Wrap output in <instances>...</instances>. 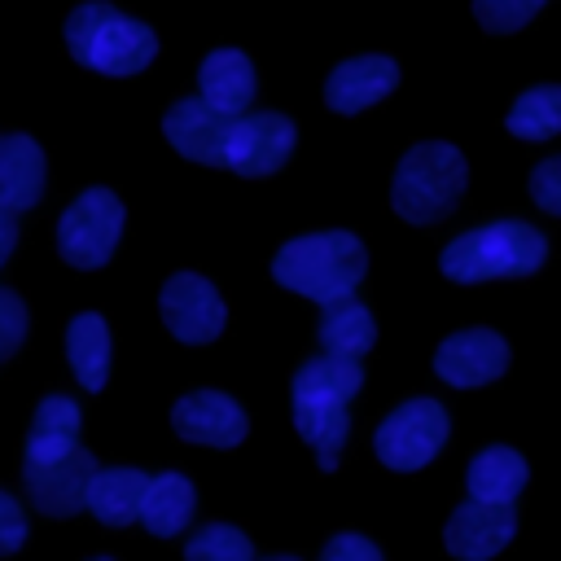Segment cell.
Returning <instances> with one entry per match:
<instances>
[{
  "mask_svg": "<svg viewBox=\"0 0 561 561\" xmlns=\"http://www.w3.org/2000/svg\"><path fill=\"white\" fill-rule=\"evenodd\" d=\"M368 272V254L359 245L355 232H311V237H294L276 250L272 259V276L302 294L316 298L320 307L342 302L355 294V285Z\"/></svg>",
  "mask_w": 561,
  "mask_h": 561,
  "instance_id": "cell-2",
  "label": "cell"
},
{
  "mask_svg": "<svg viewBox=\"0 0 561 561\" xmlns=\"http://www.w3.org/2000/svg\"><path fill=\"white\" fill-rule=\"evenodd\" d=\"M162 136L175 145V153L206 162V167H228V136H232V118L215 114L202 96H184L167 110L162 118Z\"/></svg>",
  "mask_w": 561,
  "mask_h": 561,
  "instance_id": "cell-12",
  "label": "cell"
},
{
  "mask_svg": "<svg viewBox=\"0 0 561 561\" xmlns=\"http://www.w3.org/2000/svg\"><path fill=\"white\" fill-rule=\"evenodd\" d=\"M22 539H26V517H22L18 500H13L9 491H0V557L18 552Z\"/></svg>",
  "mask_w": 561,
  "mask_h": 561,
  "instance_id": "cell-30",
  "label": "cell"
},
{
  "mask_svg": "<svg viewBox=\"0 0 561 561\" xmlns=\"http://www.w3.org/2000/svg\"><path fill=\"white\" fill-rule=\"evenodd\" d=\"M26 337V302L0 285V359H9Z\"/></svg>",
  "mask_w": 561,
  "mask_h": 561,
  "instance_id": "cell-27",
  "label": "cell"
},
{
  "mask_svg": "<svg viewBox=\"0 0 561 561\" xmlns=\"http://www.w3.org/2000/svg\"><path fill=\"white\" fill-rule=\"evenodd\" d=\"M530 197L548 210V215H561V158H548L530 171Z\"/></svg>",
  "mask_w": 561,
  "mask_h": 561,
  "instance_id": "cell-28",
  "label": "cell"
},
{
  "mask_svg": "<svg viewBox=\"0 0 561 561\" xmlns=\"http://www.w3.org/2000/svg\"><path fill=\"white\" fill-rule=\"evenodd\" d=\"M465 482H469V500L513 504L517 491L526 486V460L513 447H486V451L473 456Z\"/></svg>",
  "mask_w": 561,
  "mask_h": 561,
  "instance_id": "cell-22",
  "label": "cell"
},
{
  "mask_svg": "<svg viewBox=\"0 0 561 561\" xmlns=\"http://www.w3.org/2000/svg\"><path fill=\"white\" fill-rule=\"evenodd\" d=\"M171 425L184 443H206V447H237L245 438V412L237 399L224 390H193L171 408Z\"/></svg>",
  "mask_w": 561,
  "mask_h": 561,
  "instance_id": "cell-14",
  "label": "cell"
},
{
  "mask_svg": "<svg viewBox=\"0 0 561 561\" xmlns=\"http://www.w3.org/2000/svg\"><path fill=\"white\" fill-rule=\"evenodd\" d=\"M13 245H18V215L0 206V267L9 263V254H13Z\"/></svg>",
  "mask_w": 561,
  "mask_h": 561,
  "instance_id": "cell-31",
  "label": "cell"
},
{
  "mask_svg": "<svg viewBox=\"0 0 561 561\" xmlns=\"http://www.w3.org/2000/svg\"><path fill=\"white\" fill-rule=\"evenodd\" d=\"M543 0H473V18L491 31V35H513L517 26H526L539 13Z\"/></svg>",
  "mask_w": 561,
  "mask_h": 561,
  "instance_id": "cell-26",
  "label": "cell"
},
{
  "mask_svg": "<svg viewBox=\"0 0 561 561\" xmlns=\"http://www.w3.org/2000/svg\"><path fill=\"white\" fill-rule=\"evenodd\" d=\"M39 193H44V149L22 131L0 136V206L18 215L31 210Z\"/></svg>",
  "mask_w": 561,
  "mask_h": 561,
  "instance_id": "cell-17",
  "label": "cell"
},
{
  "mask_svg": "<svg viewBox=\"0 0 561 561\" xmlns=\"http://www.w3.org/2000/svg\"><path fill=\"white\" fill-rule=\"evenodd\" d=\"M66 48L79 66L123 79V75H140L158 57V35L145 22L118 13L114 4L88 0L66 18Z\"/></svg>",
  "mask_w": 561,
  "mask_h": 561,
  "instance_id": "cell-4",
  "label": "cell"
},
{
  "mask_svg": "<svg viewBox=\"0 0 561 561\" xmlns=\"http://www.w3.org/2000/svg\"><path fill=\"white\" fill-rule=\"evenodd\" d=\"M504 127L517 140H548L561 131V83H539L522 92L504 118Z\"/></svg>",
  "mask_w": 561,
  "mask_h": 561,
  "instance_id": "cell-24",
  "label": "cell"
},
{
  "mask_svg": "<svg viewBox=\"0 0 561 561\" xmlns=\"http://www.w3.org/2000/svg\"><path fill=\"white\" fill-rule=\"evenodd\" d=\"M373 342H377V324H373L364 302L342 298V302L324 307V316H320V346H324V355L359 359L364 351H373Z\"/></svg>",
  "mask_w": 561,
  "mask_h": 561,
  "instance_id": "cell-23",
  "label": "cell"
},
{
  "mask_svg": "<svg viewBox=\"0 0 561 561\" xmlns=\"http://www.w3.org/2000/svg\"><path fill=\"white\" fill-rule=\"evenodd\" d=\"M364 386L359 359H337V355H316L294 373V430L311 443L316 460L324 473L337 469L342 443L351 434L346 403Z\"/></svg>",
  "mask_w": 561,
  "mask_h": 561,
  "instance_id": "cell-1",
  "label": "cell"
},
{
  "mask_svg": "<svg viewBox=\"0 0 561 561\" xmlns=\"http://www.w3.org/2000/svg\"><path fill=\"white\" fill-rule=\"evenodd\" d=\"M267 561H298V557H267Z\"/></svg>",
  "mask_w": 561,
  "mask_h": 561,
  "instance_id": "cell-32",
  "label": "cell"
},
{
  "mask_svg": "<svg viewBox=\"0 0 561 561\" xmlns=\"http://www.w3.org/2000/svg\"><path fill=\"white\" fill-rule=\"evenodd\" d=\"M118 232H123V202L110 188H88L57 219V254L83 272L101 267L110 263Z\"/></svg>",
  "mask_w": 561,
  "mask_h": 561,
  "instance_id": "cell-6",
  "label": "cell"
},
{
  "mask_svg": "<svg viewBox=\"0 0 561 561\" xmlns=\"http://www.w3.org/2000/svg\"><path fill=\"white\" fill-rule=\"evenodd\" d=\"M145 491H149V473L140 469H96L92 486H88V508L96 513L101 526H131L140 517V504H145Z\"/></svg>",
  "mask_w": 561,
  "mask_h": 561,
  "instance_id": "cell-18",
  "label": "cell"
},
{
  "mask_svg": "<svg viewBox=\"0 0 561 561\" xmlns=\"http://www.w3.org/2000/svg\"><path fill=\"white\" fill-rule=\"evenodd\" d=\"M184 561H254V548L237 526L210 522L184 543Z\"/></svg>",
  "mask_w": 561,
  "mask_h": 561,
  "instance_id": "cell-25",
  "label": "cell"
},
{
  "mask_svg": "<svg viewBox=\"0 0 561 561\" xmlns=\"http://www.w3.org/2000/svg\"><path fill=\"white\" fill-rule=\"evenodd\" d=\"M504 368H508V346L491 329H460V333L443 337V346L434 351V373L456 390L486 386Z\"/></svg>",
  "mask_w": 561,
  "mask_h": 561,
  "instance_id": "cell-11",
  "label": "cell"
},
{
  "mask_svg": "<svg viewBox=\"0 0 561 561\" xmlns=\"http://www.w3.org/2000/svg\"><path fill=\"white\" fill-rule=\"evenodd\" d=\"M513 504H486V500H465L447 526H443V543L451 557L460 561H491L508 539H513Z\"/></svg>",
  "mask_w": 561,
  "mask_h": 561,
  "instance_id": "cell-13",
  "label": "cell"
},
{
  "mask_svg": "<svg viewBox=\"0 0 561 561\" xmlns=\"http://www.w3.org/2000/svg\"><path fill=\"white\" fill-rule=\"evenodd\" d=\"M465 153L447 140H421L403 153L394 184H390V206L408 224H438L465 193Z\"/></svg>",
  "mask_w": 561,
  "mask_h": 561,
  "instance_id": "cell-5",
  "label": "cell"
},
{
  "mask_svg": "<svg viewBox=\"0 0 561 561\" xmlns=\"http://www.w3.org/2000/svg\"><path fill=\"white\" fill-rule=\"evenodd\" d=\"M193 504H197V495H193V482L184 473H158V478H149V491H145V504H140V522H145L149 535L171 539V535H180L188 526Z\"/></svg>",
  "mask_w": 561,
  "mask_h": 561,
  "instance_id": "cell-21",
  "label": "cell"
},
{
  "mask_svg": "<svg viewBox=\"0 0 561 561\" xmlns=\"http://www.w3.org/2000/svg\"><path fill=\"white\" fill-rule=\"evenodd\" d=\"M447 430L451 425H447V412L438 399H408L377 425L373 447L386 469L412 473L438 456V447L447 443Z\"/></svg>",
  "mask_w": 561,
  "mask_h": 561,
  "instance_id": "cell-7",
  "label": "cell"
},
{
  "mask_svg": "<svg viewBox=\"0 0 561 561\" xmlns=\"http://www.w3.org/2000/svg\"><path fill=\"white\" fill-rule=\"evenodd\" d=\"M543 259H548V241L539 228L522 219H495L486 228H473L447 241L438 254V267L456 285H478L495 276H530L543 267Z\"/></svg>",
  "mask_w": 561,
  "mask_h": 561,
  "instance_id": "cell-3",
  "label": "cell"
},
{
  "mask_svg": "<svg viewBox=\"0 0 561 561\" xmlns=\"http://www.w3.org/2000/svg\"><path fill=\"white\" fill-rule=\"evenodd\" d=\"M158 307H162V324L180 337V342H188V346H202V342H210V337H219L224 333V298H219V289L206 280V276H197V272H175L167 285H162V294H158Z\"/></svg>",
  "mask_w": 561,
  "mask_h": 561,
  "instance_id": "cell-9",
  "label": "cell"
},
{
  "mask_svg": "<svg viewBox=\"0 0 561 561\" xmlns=\"http://www.w3.org/2000/svg\"><path fill=\"white\" fill-rule=\"evenodd\" d=\"M66 359L83 390H101L110 377V329L96 311H79L66 329Z\"/></svg>",
  "mask_w": 561,
  "mask_h": 561,
  "instance_id": "cell-20",
  "label": "cell"
},
{
  "mask_svg": "<svg viewBox=\"0 0 561 561\" xmlns=\"http://www.w3.org/2000/svg\"><path fill=\"white\" fill-rule=\"evenodd\" d=\"M289 149H294V123L285 114H272V110L241 114L232 118V136H228V171L245 180H263L280 171Z\"/></svg>",
  "mask_w": 561,
  "mask_h": 561,
  "instance_id": "cell-10",
  "label": "cell"
},
{
  "mask_svg": "<svg viewBox=\"0 0 561 561\" xmlns=\"http://www.w3.org/2000/svg\"><path fill=\"white\" fill-rule=\"evenodd\" d=\"M394 83H399V66H394L390 57L368 53V57L342 61V66L329 75L324 101H329V110H337V114H359V110L377 105L386 92H394Z\"/></svg>",
  "mask_w": 561,
  "mask_h": 561,
  "instance_id": "cell-15",
  "label": "cell"
},
{
  "mask_svg": "<svg viewBox=\"0 0 561 561\" xmlns=\"http://www.w3.org/2000/svg\"><path fill=\"white\" fill-rule=\"evenodd\" d=\"M79 447V403L70 394H48L39 399L31 430H26V451L22 460H53Z\"/></svg>",
  "mask_w": 561,
  "mask_h": 561,
  "instance_id": "cell-19",
  "label": "cell"
},
{
  "mask_svg": "<svg viewBox=\"0 0 561 561\" xmlns=\"http://www.w3.org/2000/svg\"><path fill=\"white\" fill-rule=\"evenodd\" d=\"M92 478H96V456L83 443L53 460H22L26 500L48 517H75L88 504Z\"/></svg>",
  "mask_w": 561,
  "mask_h": 561,
  "instance_id": "cell-8",
  "label": "cell"
},
{
  "mask_svg": "<svg viewBox=\"0 0 561 561\" xmlns=\"http://www.w3.org/2000/svg\"><path fill=\"white\" fill-rule=\"evenodd\" d=\"M197 88H202V101L224 114V118H241L245 105L254 101V66L245 53L237 48H215L202 70H197Z\"/></svg>",
  "mask_w": 561,
  "mask_h": 561,
  "instance_id": "cell-16",
  "label": "cell"
},
{
  "mask_svg": "<svg viewBox=\"0 0 561 561\" xmlns=\"http://www.w3.org/2000/svg\"><path fill=\"white\" fill-rule=\"evenodd\" d=\"M320 561H381V552H377V543L373 539H364V535H333L329 543H324V552H320Z\"/></svg>",
  "mask_w": 561,
  "mask_h": 561,
  "instance_id": "cell-29",
  "label": "cell"
},
{
  "mask_svg": "<svg viewBox=\"0 0 561 561\" xmlns=\"http://www.w3.org/2000/svg\"><path fill=\"white\" fill-rule=\"evenodd\" d=\"M92 561H114V557H92Z\"/></svg>",
  "mask_w": 561,
  "mask_h": 561,
  "instance_id": "cell-33",
  "label": "cell"
}]
</instances>
